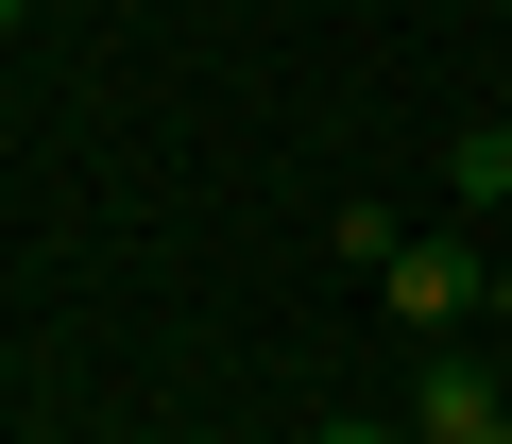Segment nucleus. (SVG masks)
<instances>
[{"instance_id": "nucleus-1", "label": "nucleus", "mask_w": 512, "mask_h": 444, "mask_svg": "<svg viewBox=\"0 0 512 444\" xmlns=\"http://www.w3.org/2000/svg\"><path fill=\"white\" fill-rule=\"evenodd\" d=\"M376 308H393L410 342H444L461 308H495V257H478V240H393V257H376Z\"/></svg>"}, {"instance_id": "nucleus-2", "label": "nucleus", "mask_w": 512, "mask_h": 444, "mask_svg": "<svg viewBox=\"0 0 512 444\" xmlns=\"http://www.w3.org/2000/svg\"><path fill=\"white\" fill-rule=\"evenodd\" d=\"M410 427H427V444H512V393H495L478 359H427V376H410Z\"/></svg>"}, {"instance_id": "nucleus-3", "label": "nucleus", "mask_w": 512, "mask_h": 444, "mask_svg": "<svg viewBox=\"0 0 512 444\" xmlns=\"http://www.w3.org/2000/svg\"><path fill=\"white\" fill-rule=\"evenodd\" d=\"M444 171H461V205H478V222H512V120H461V154H444Z\"/></svg>"}, {"instance_id": "nucleus-4", "label": "nucleus", "mask_w": 512, "mask_h": 444, "mask_svg": "<svg viewBox=\"0 0 512 444\" xmlns=\"http://www.w3.org/2000/svg\"><path fill=\"white\" fill-rule=\"evenodd\" d=\"M325 444H393V427H359V410H342V427H325Z\"/></svg>"}, {"instance_id": "nucleus-5", "label": "nucleus", "mask_w": 512, "mask_h": 444, "mask_svg": "<svg viewBox=\"0 0 512 444\" xmlns=\"http://www.w3.org/2000/svg\"><path fill=\"white\" fill-rule=\"evenodd\" d=\"M495 325H512V257H495Z\"/></svg>"}, {"instance_id": "nucleus-6", "label": "nucleus", "mask_w": 512, "mask_h": 444, "mask_svg": "<svg viewBox=\"0 0 512 444\" xmlns=\"http://www.w3.org/2000/svg\"><path fill=\"white\" fill-rule=\"evenodd\" d=\"M0 35H18V0H0Z\"/></svg>"}, {"instance_id": "nucleus-7", "label": "nucleus", "mask_w": 512, "mask_h": 444, "mask_svg": "<svg viewBox=\"0 0 512 444\" xmlns=\"http://www.w3.org/2000/svg\"><path fill=\"white\" fill-rule=\"evenodd\" d=\"M495 120H512V103H495Z\"/></svg>"}]
</instances>
